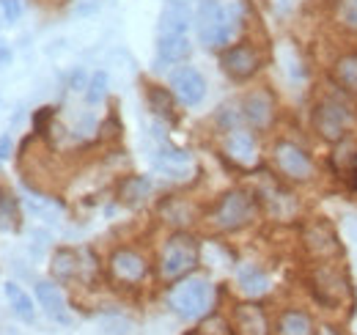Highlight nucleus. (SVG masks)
I'll return each mask as SVG.
<instances>
[{"label": "nucleus", "mask_w": 357, "mask_h": 335, "mask_svg": "<svg viewBox=\"0 0 357 335\" xmlns=\"http://www.w3.org/2000/svg\"><path fill=\"white\" fill-rule=\"evenodd\" d=\"M198 39L209 50H220L228 44V39L236 31V20H234V8H223L218 0H201L198 6Z\"/></svg>", "instance_id": "1"}, {"label": "nucleus", "mask_w": 357, "mask_h": 335, "mask_svg": "<svg viewBox=\"0 0 357 335\" xmlns=\"http://www.w3.org/2000/svg\"><path fill=\"white\" fill-rule=\"evenodd\" d=\"M198 258H201L198 239L184 234V231H176L174 237H168L165 248L160 253V275L165 281H178V278H184L187 272L195 269Z\"/></svg>", "instance_id": "2"}, {"label": "nucleus", "mask_w": 357, "mask_h": 335, "mask_svg": "<svg viewBox=\"0 0 357 335\" xmlns=\"http://www.w3.org/2000/svg\"><path fill=\"white\" fill-rule=\"evenodd\" d=\"M212 305V286L204 278H181L168 292V308L181 319H198Z\"/></svg>", "instance_id": "3"}, {"label": "nucleus", "mask_w": 357, "mask_h": 335, "mask_svg": "<svg viewBox=\"0 0 357 335\" xmlns=\"http://www.w3.org/2000/svg\"><path fill=\"white\" fill-rule=\"evenodd\" d=\"M256 214V201L248 190H228L223 198L218 201V207L212 211V223L223 231H239L245 228Z\"/></svg>", "instance_id": "4"}, {"label": "nucleus", "mask_w": 357, "mask_h": 335, "mask_svg": "<svg viewBox=\"0 0 357 335\" xmlns=\"http://www.w3.org/2000/svg\"><path fill=\"white\" fill-rule=\"evenodd\" d=\"M313 126L321 140L338 143V140H344V135L352 126V110L338 99H321L313 110Z\"/></svg>", "instance_id": "5"}, {"label": "nucleus", "mask_w": 357, "mask_h": 335, "mask_svg": "<svg viewBox=\"0 0 357 335\" xmlns=\"http://www.w3.org/2000/svg\"><path fill=\"white\" fill-rule=\"evenodd\" d=\"M272 160L278 170L291 181H308L313 176V160L308 157V151L291 140H278L272 149Z\"/></svg>", "instance_id": "6"}, {"label": "nucleus", "mask_w": 357, "mask_h": 335, "mask_svg": "<svg viewBox=\"0 0 357 335\" xmlns=\"http://www.w3.org/2000/svg\"><path fill=\"white\" fill-rule=\"evenodd\" d=\"M220 66H223V72L231 77V80L242 83V80H250V77L259 72V66H261V55L256 52L253 44H234V47L223 50V55H220Z\"/></svg>", "instance_id": "7"}, {"label": "nucleus", "mask_w": 357, "mask_h": 335, "mask_svg": "<svg viewBox=\"0 0 357 335\" xmlns=\"http://www.w3.org/2000/svg\"><path fill=\"white\" fill-rule=\"evenodd\" d=\"M171 91L176 94V99L187 107H195L204 102L206 96V80L195 66H178L171 75Z\"/></svg>", "instance_id": "8"}, {"label": "nucleus", "mask_w": 357, "mask_h": 335, "mask_svg": "<svg viewBox=\"0 0 357 335\" xmlns=\"http://www.w3.org/2000/svg\"><path fill=\"white\" fill-rule=\"evenodd\" d=\"M146 272H149V264L140 253L130 251V248H119L110 255V275H113V281H119L124 286L140 283L146 278Z\"/></svg>", "instance_id": "9"}, {"label": "nucleus", "mask_w": 357, "mask_h": 335, "mask_svg": "<svg viewBox=\"0 0 357 335\" xmlns=\"http://www.w3.org/2000/svg\"><path fill=\"white\" fill-rule=\"evenodd\" d=\"M313 289H316V297H319L324 305L335 308V305H341V302L347 299V278H344L338 269H333L330 264H321V267L316 269Z\"/></svg>", "instance_id": "10"}, {"label": "nucleus", "mask_w": 357, "mask_h": 335, "mask_svg": "<svg viewBox=\"0 0 357 335\" xmlns=\"http://www.w3.org/2000/svg\"><path fill=\"white\" fill-rule=\"evenodd\" d=\"M305 248H308L316 258L327 261V258H333V255L341 253V242H338L335 228H333L327 220H316V223H311V225L305 228Z\"/></svg>", "instance_id": "11"}, {"label": "nucleus", "mask_w": 357, "mask_h": 335, "mask_svg": "<svg viewBox=\"0 0 357 335\" xmlns=\"http://www.w3.org/2000/svg\"><path fill=\"white\" fill-rule=\"evenodd\" d=\"M242 116L250 126L267 129L272 124V116H275V99L269 96L267 91H250L242 99Z\"/></svg>", "instance_id": "12"}, {"label": "nucleus", "mask_w": 357, "mask_h": 335, "mask_svg": "<svg viewBox=\"0 0 357 335\" xmlns=\"http://www.w3.org/2000/svg\"><path fill=\"white\" fill-rule=\"evenodd\" d=\"M234 330L236 335H269L267 313L256 302H242L234 308Z\"/></svg>", "instance_id": "13"}, {"label": "nucleus", "mask_w": 357, "mask_h": 335, "mask_svg": "<svg viewBox=\"0 0 357 335\" xmlns=\"http://www.w3.org/2000/svg\"><path fill=\"white\" fill-rule=\"evenodd\" d=\"M225 154L236 165H253L256 163V137L245 129H231L225 137Z\"/></svg>", "instance_id": "14"}, {"label": "nucleus", "mask_w": 357, "mask_h": 335, "mask_svg": "<svg viewBox=\"0 0 357 335\" xmlns=\"http://www.w3.org/2000/svg\"><path fill=\"white\" fill-rule=\"evenodd\" d=\"M36 299H39V305L45 308V313L50 319H55V322H61V325L69 322L66 299H63V294H61V289H58L55 283L39 281V283H36Z\"/></svg>", "instance_id": "15"}, {"label": "nucleus", "mask_w": 357, "mask_h": 335, "mask_svg": "<svg viewBox=\"0 0 357 335\" xmlns=\"http://www.w3.org/2000/svg\"><path fill=\"white\" fill-rule=\"evenodd\" d=\"M190 28V3L187 0H168L162 17H160V36L184 34Z\"/></svg>", "instance_id": "16"}, {"label": "nucleus", "mask_w": 357, "mask_h": 335, "mask_svg": "<svg viewBox=\"0 0 357 335\" xmlns=\"http://www.w3.org/2000/svg\"><path fill=\"white\" fill-rule=\"evenodd\" d=\"M190 52H192V44L187 39V34L160 36V42H157V55L162 64H181L190 58Z\"/></svg>", "instance_id": "17"}, {"label": "nucleus", "mask_w": 357, "mask_h": 335, "mask_svg": "<svg viewBox=\"0 0 357 335\" xmlns=\"http://www.w3.org/2000/svg\"><path fill=\"white\" fill-rule=\"evenodd\" d=\"M151 193V179L149 176H127L119 184V201L130 209H137Z\"/></svg>", "instance_id": "18"}, {"label": "nucleus", "mask_w": 357, "mask_h": 335, "mask_svg": "<svg viewBox=\"0 0 357 335\" xmlns=\"http://www.w3.org/2000/svg\"><path fill=\"white\" fill-rule=\"evenodd\" d=\"M50 269H52V278H55V281H72V278H77L80 269H83L80 253L72 251V248H58V251L52 253Z\"/></svg>", "instance_id": "19"}, {"label": "nucleus", "mask_w": 357, "mask_h": 335, "mask_svg": "<svg viewBox=\"0 0 357 335\" xmlns=\"http://www.w3.org/2000/svg\"><path fill=\"white\" fill-rule=\"evenodd\" d=\"M333 80L341 91L357 94V52H344L333 64Z\"/></svg>", "instance_id": "20"}, {"label": "nucleus", "mask_w": 357, "mask_h": 335, "mask_svg": "<svg viewBox=\"0 0 357 335\" xmlns=\"http://www.w3.org/2000/svg\"><path fill=\"white\" fill-rule=\"evenodd\" d=\"M239 289L248 297H261L269 292V278L264 269H259L256 264H248L239 269Z\"/></svg>", "instance_id": "21"}, {"label": "nucleus", "mask_w": 357, "mask_h": 335, "mask_svg": "<svg viewBox=\"0 0 357 335\" xmlns=\"http://www.w3.org/2000/svg\"><path fill=\"white\" fill-rule=\"evenodd\" d=\"M278 335H313V322L305 311H283L278 319Z\"/></svg>", "instance_id": "22"}, {"label": "nucleus", "mask_w": 357, "mask_h": 335, "mask_svg": "<svg viewBox=\"0 0 357 335\" xmlns=\"http://www.w3.org/2000/svg\"><path fill=\"white\" fill-rule=\"evenodd\" d=\"M6 297H8V302H11L14 313H17L22 322H33V316H36L33 302H31V297L22 292L17 283H6Z\"/></svg>", "instance_id": "23"}, {"label": "nucleus", "mask_w": 357, "mask_h": 335, "mask_svg": "<svg viewBox=\"0 0 357 335\" xmlns=\"http://www.w3.org/2000/svg\"><path fill=\"white\" fill-rule=\"evenodd\" d=\"M20 228V207L11 193H0V231Z\"/></svg>", "instance_id": "24"}, {"label": "nucleus", "mask_w": 357, "mask_h": 335, "mask_svg": "<svg viewBox=\"0 0 357 335\" xmlns=\"http://www.w3.org/2000/svg\"><path fill=\"white\" fill-rule=\"evenodd\" d=\"M190 163H192V157L184 149H174V146H162L160 149V165L165 170H171V173H181Z\"/></svg>", "instance_id": "25"}, {"label": "nucleus", "mask_w": 357, "mask_h": 335, "mask_svg": "<svg viewBox=\"0 0 357 335\" xmlns=\"http://www.w3.org/2000/svg\"><path fill=\"white\" fill-rule=\"evenodd\" d=\"M146 96H149V107H151L157 116H171V110H174V99H171V94H168L165 88L149 85Z\"/></svg>", "instance_id": "26"}, {"label": "nucleus", "mask_w": 357, "mask_h": 335, "mask_svg": "<svg viewBox=\"0 0 357 335\" xmlns=\"http://www.w3.org/2000/svg\"><path fill=\"white\" fill-rule=\"evenodd\" d=\"M234 325H228V319H223L220 313H212L201 322V327L195 330V335H234Z\"/></svg>", "instance_id": "27"}, {"label": "nucleus", "mask_w": 357, "mask_h": 335, "mask_svg": "<svg viewBox=\"0 0 357 335\" xmlns=\"http://www.w3.org/2000/svg\"><path fill=\"white\" fill-rule=\"evenodd\" d=\"M335 14H338V22L357 34V0H338L335 3Z\"/></svg>", "instance_id": "28"}, {"label": "nucleus", "mask_w": 357, "mask_h": 335, "mask_svg": "<svg viewBox=\"0 0 357 335\" xmlns=\"http://www.w3.org/2000/svg\"><path fill=\"white\" fill-rule=\"evenodd\" d=\"M105 96H107V75H105V72H93L86 99H89L91 105H99Z\"/></svg>", "instance_id": "29"}, {"label": "nucleus", "mask_w": 357, "mask_h": 335, "mask_svg": "<svg viewBox=\"0 0 357 335\" xmlns=\"http://www.w3.org/2000/svg\"><path fill=\"white\" fill-rule=\"evenodd\" d=\"M0 8H3V17H6L8 22H17V20H20V14H22L20 0H0Z\"/></svg>", "instance_id": "30"}, {"label": "nucleus", "mask_w": 357, "mask_h": 335, "mask_svg": "<svg viewBox=\"0 0 357 335\" xmlns=\"http://www.w3.org/2000/svg\"><path fill=\"white\" fill-rule=\"evenodd\" d=\"M8 154H11V137L8 135H0V163L8 160Z\"/></svg>", "instance_id": "31"}, {"label": "nucleus", "mask_w": 357, "mask_h": 335, "mask_svg": "<svg viewBox=\"0 0 357 335\" xmlns=\"http://www.w3.org/2000/svg\"><path fill=\"white\" fill-rule=\"evenodd\" d=\"M8 61H11V50H8V47H6V44L0 42V66H6V64H8Z\"/></svg>", "instance_id": "32"}, {"label": "nucleus", "mask_w": 357, "mask_h": 335, "mask_svg": "<svg viewBox=\"0 0 357 335\" xmlns=\"http://www.w3.org/2000/svg\"><path fill=\"white\" fill-rule=\"evenodd\" d=\"M72 88H83V72H75L72 75Z\"/></svg>", "instance_id": "33"}, {"label": "nucleus", "mask_w": 357, "mask_h": 335, "mask_svg": "<svg viewBox=\"0 0 357 335\" xmlns=\"http://www.w3.org/2000/svg\"><path fill=\"white\" fill-rule=\"evenodd\" d=\"M313 335H338V333H335V330H333V327H321V330H319V333H313Z\"/></svg>", "instance_id": "34"}]
</instances>
